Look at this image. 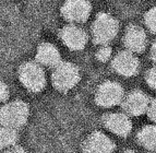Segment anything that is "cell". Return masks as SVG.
Here are the masks:
<instances>
[{"instance_id":"cell-23","label":"cell","mask_w":156,"mask_h":153,"mask_svg":"<svg viewBox=\"0 0 156 153\" xmlns=\"http://www.w3.org/2000/svg\"><path fill=\"white\" fill-rule=\"evenodd\" d=\"M122 153H136V152L133 151V150H126V151H123Z\"/></svg>"},{"instance_id":"cell-21","label":"cell","mask_w":156,"mask_h":153,"mask_svg":"<svg viewBox=\"0 0 156 153\" xmlns=\"http://www.w3.org/2000/svg\"><path fill=\"white\" fill-rule=\"evenodd\" d=\"M5 153H27L24 149H22L21 147H13V148L9 149Z\"/></svg>"},{"instance_id":"cell-5","label":"cell","mask_w":156,"mask_h":153,"mask_svg":"<svg viewBox=\"0 0 156 153\" xmlns=\"http://www.w3.org/2000/svg\"><path fill=\"white\" fill-rule=\"evenodd\" d=\"M125 92L119 83L106 81L97 88L95 93V102L103 107H112L119 103H122L125 99Z\"/></svg>"},{"instance_id":"cell-2","label":"cell","mask_w":156,"mask_h":153,"mask_svg":"<svg viewBox=\"0 0 156 153\" xmlns=\"http://www.w3.org/2000/svg\"><path fill=\"white\" fill-rule=\"evenodd\" d=\"M19 78L24 86L33 93L41 92L46 86V77L38 62H24L19 69Z\"/></svg>"},{"instance_id":"cell-3","label":"cell","mask_w":156,"mask_h":153,"mask_svg":"<svg viewBox=\"0 0 156 153\" xmlns=\"http://www.w3.org/2000/svg\"><path fill=\"white\" fill-rule=\"evenodd\" d=\"M52 84L58 91L67 92L80 81L79 68L71 62L61 61L52 71Z\"/></svg>"},{"instance_id":"cell-1","label":"cell","mask_w":156,"mask_h":153,"mask_svg":"<svg viewBox=\"0 0 156 153\" xmlns=\"http://www.w3.org/2000/svg\"><path fill=\"white\" fill-rule=\"evenodd\" d=\"M118 21L108 13L101 12L92 25V34L95 44L106 45L116 37L118 33Z\"/></svg>"},{"instance_id":"cell-8","label":"cell","mask_w":156,"mask_h":153,"mask_svg":"<svg viewBox=\"0 0 156 153\" xmlns=\"http://www.w3.org/2000/svg\"><path fill=\"white\" fill-rule=\"evenodd\" d=\"M150 103V99L144 92L134 90L123 99L122 107L128 115L140 116L148 111Z\"/></svg>"},{"instance_id":"cell-22","label":"cell","mask_w":156,"mask_h":153,"mask_svg":"<svg viewBox=\"0 0 156 153\" xmlns=\"http://www.w3.org/2000/svg\"><path fill=\"white\" fill-rule=\"evenodd\" d=\"M151 58L153 59V61L156 62V41L154 42L151 47Z\"/></svg>"},{"instance_id":"cell-11","label":"cell","mask_w":156,"mask_h":153,"mask_svg":"<svg viewBox=\"0 0 156 153\" xmlns=\"http://www.w3.org/2000/svg\"><path fill=\"white\" fill-rule=\"evenodd\" d=\"M103 125L108 130L121 137H127L132 129L130 118L122 113H110L103 117Z\"/></svg>"},{"instance_id":"cell-17","label":"cell","mask_w":156,"mask_h":153,"mask_svg":"<svg viewBox=\"0 0 156 153\" xmlns=\"http://www.w3.org/2000/svg\"><path fill=\"white\" fill-rule=\"evenodd\" d=\"M112 56V48L107 45H104L103 47H101L98 49V52L96 53V58L101 62H105L109 59Z\"/></svg>"},{"instance_id":"cell-4","label":"cell","mask_w":156,"mask_h":153,"mask_svg":"<svg viewBox=\"0 0 156 153\" xmlns=\"http://www.w3.org/2000/svg\"><path fill=\"white\" fill-rule=\"evenodd\" d=\"M27 117H29V106L23 101L11 102L1 107L0 119L2 127L16 129L25 124Z\"/></svg>"},{"instance_id":"cell-14","label":"cell","mask_w":156,"mask_h":153,"mask_svg":"<svg viewBox=\"0 0 156 153\" xmlns=\"http://www.w3.org/2000/svg\"><path fill=\"white\" fill-rule=\"evenodd\" d=\"M138 142L147 150L156 149V125L144 126L136 135Z\"/></svg>"},{"instance_id":"cell-13","label":"cell","mask_w":156,"mask_h":153,"mask_svg":"<svg viewBox=\"0 0 156 153\" xmlns=\"http://www.w3.org/2000/svg\"><path fill=\"white\" fill-rule=\"evenodd\" d=\"M36 61L39 65L55 68L61 62V56L55 45L50 43H42L37 48Z\"/></svg>"},{"instance_id":"cell-16","label":"cell","mask_w":156,"mask_h":153,"mask_svg":"<svg viewBox=\"0 0 156 153\" xmlns=\"http://www.w3.org/2000/svg\"><path fill=\"white\" fill-rule=\"evenodd\" d=\"M144 22L148 30L153 33H156V7L151 8L144 16Z\"/></svg>"},{"instance_id":"cell-10","label":"cell","mask_w":156,"mask_h":153,"mask_svg":"<svg viewBox=\"0 0 156 153\" xmlns=\"http://www.w3.org/2000/svg\"><path fill=\"white\" fill-rule=\"evenodd\" d=\"M84 153H112L115 143L101 131H94L83 142Z\"/></svg>"},{"instance_id":"cell-12","label":"cell","mask_w":156,"mask_h":153,"mask_svg":"<svg viewBox=\"0 0 156 153\" xmlns=\"http://www.w3.org/2000/svg\"><path fill=\"white\" fill-rule=\"evenodd\" d=\"M125 46L127 49L131 53H142L146 47V34L141 26L132 25L128 26L127 31H126L125 37Z\"/></svg>"},{"instance_id":"cell-18","label":"cell","mask_w":156,"mask_h":153,"mask_svg":"<svg viewBox=\"0 0 156 153\" xmlns=\"http://www.w3.org/2000/svg\"><path fill=\"white\" fill-rule=\"evenodd\" d=\"M145 81L151 88L156 89V66L152 67L147 72L145 73Z\"/></svg>"},{"instance_id":"cell-19","label":"cell","mask_w":156,"mask_h":153,"mask_svg":"<svg viewBox=\"0 0 156 153\" xmlns=\"http://www.w3.org/2000/svg\"><path fill=\"white\" fill-rule=\"evenodd\" d=\"M147 114H148V117H150L153 122H156V99L152 100L151 103H150Z\"/></svg>"},{"instance_id":"cell-7","label":"cell","mask_w":156,"mask_h":153,"mask_svg":"<svg viewBox=\"0 0 156 153\" xmlns=\"http://www.w3.org/2000/svg\"><path fill=\"white\" fill-rule=\"evenodd\" d=\"M114 70L125 77H132L136 75L140 62L134 54L129 50H121L114 57L112 62Z\"/></svg>"},{"instance_id":"cell-6","label":"cell","mask_w":156,"mask_h":153,"mask_svg":"<svg viewBox=\"0 0 156 153\" xmlns=\"http://www.w3.org/2000/svg\"><path fill=\"white\" fill-rule=\"evenodd\" d=\"M92 7L89 1L84 0H69L61 7L63 18L72 23L85 22L90 16Z\"/></svg>"},{"instance_id":"cell-9","label":"cell","mask_w":156,"mask_h":153,"mask_svg":"<svg viewBox=\"0 0 156 153\" xmlns=\"http://www.w3.org/2000/svg\"><path fill=\"white\" fill-rule=\"evenodd\" d=\"M59 37L63 44L72 50H81L87 43V35L83 30L73 24L65 26L59 32Z\"/></svg>"},{"instance_id":"cell-20","label":"cell","mask_w":156,"mask_h":153,"mask_svg":"<svg viewBox=\"0 0 156 153\" xmlns=\"http://www.w3.org/2000/svg\"><path fill=\"white\" fill-rule=\"evenodd\" d=\"M0 97H1V101H5V100L8 99L9 96V90H8V86H5V83L1 82V90H0Z\"/></svg>"},{"instance_id":"cell-15","label":"cell","mask_w":156,"mask_h":153,"mask_svg":"<svg viewBox=\"0 0 156 153\" xmlns=\"http://www.w3.org/2000/svg\"><path fill=\"white\" fill-rule=\"evenodd\" d=\"M0 143H1V148H13L16 147V143L18 141V131L16 129L9 127H2L0 131Z\"/></svg>"}]
</instances>
